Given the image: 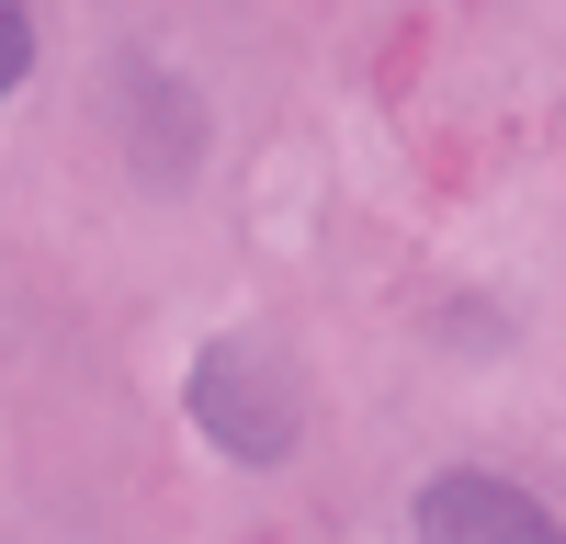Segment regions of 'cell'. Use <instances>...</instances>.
<instances>
[{"label": "cell", "mask_w": 566, "mask_h": 544, "mask_svg": "<svg viewBox=\"0 0 566 544\" xmlns=\"http://www.w3.org/2000/svg\"><path fill=\"white\" fill-rule=\"evenodd\" d=\"M23 69H34V23H23V12H12V0H0V91H12V80H23Z\"/></svg>", "instance_id": "obj_3"}, {"label": "cell", "mask_w": 566, "mask_h": 544, "mask_svg": "<svg viewBox=\"0 0 566 544\" xmlns=\"http://www.w3.org/2000/svg\"><path fill=\"white\" fill-rule=\"evenodd\" d=\"M419 544H566V533L499 477H431L419 488Z\"/></svg>", "instance_id": "obj_2"}, {"label": "cell", "mask_w": 566, "mask_h": 544, "mask_svg": "<svg viewBox=\"0 0 566 544\" xmlns=\"http://www.w3.org/2000/svg\"><path fill=\"white\" fill-rule=\"evenodd\" d=\"M193 420L239 453V465H272V453L295 442V375H283L272 352H250V341H216L193 363Z\"/></svg>", "instance_id": "obj_1"}]
</instances>
